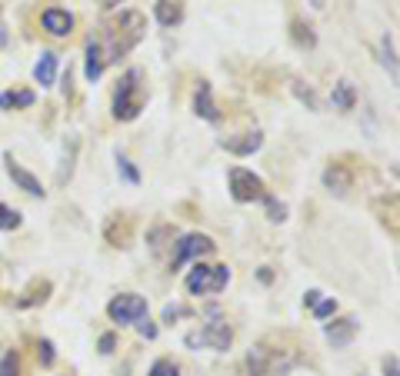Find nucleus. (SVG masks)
<instances>
[{
    "instance_id": "obj_24",
    "label": "nucleus",
    "mask_w": 400,
    "mask_h": 376,
    "mask_svg": "<svg viewBox=\"0 0 400 376\" xmlns=\"http://www.w3.org/2000/svg\"><path fill=\"white\" fill-rule=\"evenodd\" d=\"M17 373H20V360H17V353L10 350V353L0 357V376H17Z\"/></svg>"
},
{
    "instance_id": "obj_25",
    "label": "nucleus",
    "mask_w": 400,
    "mask_h": 376,
    "mask_svg": "<svg viewBox=\"0 0 400 376\" xmlns=\"http://www.w3.org/2000/svg\"><path fill=\"white\" fill-rule=\"evenodd\" d=\"M147 376H180V370H177V363L174 360H157Z\"/></svg>"
},
{
    "instance_id": "obj_6",
    "label": "nucleus",
    "mask_w": 400,
    "mask_h": 376,
    "mask_svg": "<svg viewBox=\"0 0 400 376\" xmlns=\"http://www.w3.org/2000/svg\"><path fill=\"white\" fill-rule=\"evenodd\" d=\"M107 316L114 320V323H121V327H127V323H140V320L147 316V300L137 297V293H121V297L110 300Z\"/></svg>"
},
{
    "instance_id": "obj_16",
    "label": "nucleus",
    "mask_w": 400,
    "mask_h": 376,
    "mask_svg": "<svg viewBox=\"0 0 400 376\" xmlns=\"http://www.w3.org/2000/svg\"><path fill=\"white\" fill-rule=\"evenodd\" d=\"M263 143V134L261 130H254V134H244V140H224V150H231L233 157H250V153H257Z\"/></svg>"
},
{
    "instance_id": "obj_10",
    "label": "nucleus",
    "mask_w": 400,
    "mask_h": 376,
    "mask_svg": "<svg viewBox=\"0 0 400 376\" xmlns=\"http://www.w3.org/2000/svg\"><path fill=\"white\" fill-rule=\"evenodd\" d=\"M40 24L54 37H67V33L74 31V17L67 14V10H61V7H47L44 14H40Z\"/></svg>"
},
{
    "instance_id": "obj_4",
    "label": "nucleus",
    "mask_w": 400,
    "mask_h": 376,
    "mask_svg": "<svg viewBox=\"0 0 400 376\" xmlns=\"http://www.w3.org/2000/svg\"><path fill=\"white\" fill-rule=\"evenodd\" d=\"M214 320L203 327L200 333H187V346L190 350H217V353H224V350H231V343H233V330L227 327V320H220L217 313H210Z\"/></svg>"
},
{
    "instance_id": "obj_1",
    "label": "nucleus",
    "mask_w": 400,
    "mask_h": 376,
    "mask_svg": "<svg viewBox=\"0 0 400 376\" xmlns=\"http://www.w3.org/2000/svg\"><path fill=\"white\" fill-rule=\"evenodd\" d=\"M144 33H147V20L144 14L137 10H123L121 17H114L110 24H104V33L100 37H93L100 50H104V61H117L123 57L127 50H134V47L144 40Z\"/></svg>"
},
{
    "instance_id": "obj_19",
    "label": "nucleus",
    "mask_w": 400,
    "mask_h": 376,
    "mask_svg": "<svg viewBox=\"0 0 400 376\" xmlns=\"http://www.w3.org/2000/svg\"><path fill=\"white\" fill-rule=\"evenodd\" d=\"M33 91H3L0 93V110H14V107H33Z\"/></svg>"
},
{
    "instance_id": "obj_13",
    "label": "nucleus",
    "mask_w": 400,
    "mask_h": 376,
    "mask_svg": "<svg viewBox=\"0 0 400 376\" xmlns=\"http://www.w3.org/2000/svg\"><path fill=\"white\" fill-rule=\"evenodd\" d=\"M154 17L160 27H174L184 20V0H157L154 7Z\"/></svg>"
},
{
    "instance_id": "obj_9",
    "label": "nucleus",
    "mask_w": 400,
    "mask_h": 376,
    "mask_svg": "<svg viewBox=\"0 0 400 376\" xmlns=\"http://www.w3.org/2000/svg\"><path fill=\"white\" fill-rule=\"evenodd\" d=\"M327 343L334 346V350H344V346H351V340H354L357 333V320L354 316H344V320H337V323H327Z\"/></svg>"
},
{
    "instance_id": "obj_20",
    "label": "nucleus",
    "mask_w": 400,
    "mask_h": 376,
    "mask_svg": "<svg viewBox=\"0 0 400 376\" xmlns=\"http://www.w3.org/2000/svg\"><path fill=\"white\" fill-rule=\"evenodd\" d=\"M261 203H263V207H267V217H270L274 224H284V220H287V207H284L280 200H274V196H270V194L263 196Z\"/></svg>"
},
{
    "instance_id": "obj_28",
    "label": "nucleus",
    "mask_w": 400,
    "mask_h": 376,
    "mask_svg": "<svg viewBox=\"0 0 400 376\" xmlns=\"http://www.w3.org/2000/svg\"><path fill=\"white\" fill-rule=\"evenodd\" d=\"M40 363H44V366L54 363V343H50V340H40Z\"/></svg>"
},
{
    "instance_id": "obj_7",
    "label": "nucleus",
    "mask_w": 400,
    "mask_h": 376,
    "mask_svg": "<svg viewBox=\"0 0 400 376\" xmlns=\"http://www.w3.org/2000/svg\"><path fill=\"white\" fill-rule=\"evenodd\" d=\"M214 250H217V243L210 240V237H203V233H187V237H180L177 250H174V270H180L184 263L200 260V256L214 253Z\"/></svg>"
},
{
    "instance_id": "obj_11",
    "label": "nucleus",
    "mask_w": 400,
    "mask_h": 376,
    "mask_svg": "<svg viewBox=\"0 0 400 376\" xmlns=\"http://www.w3.org/2000/svg\"><path fill=\"white\" fill-rule=\"evenodd\" d=\"M194 110H197V117H203V120H210V123L220 120V110H217V104H214V93H210V84H207V80H200L197 93H194Z\"/></svg>"
},
{
    "instance_id": "obj_22",
    "label": "nucleus",
    "mask_w": 400,
    "mask_h": 376,
    "mask_svg": "<svg viewBox=\"0 0 400 376\" xmlns=\"http://www.w3.org/2000/svg\"><path fill=\"white\" fill-rule=\"evenodd\" d=\"M117 173H121V177H123V180H127V183H140L137 166L130 164V160H127L123 153H117Z\"/></svg>"
},
{
    "instance_id": "obj_23",
    "label": "nucleus",
    "mask_w": 400,
    "mask_h": 376,
    "mask_svg": "<svg viewBox=\"0 0 400 376\" xmlns=\"http://www.w3.org/2000/svg\"><path fill=\"white\" fill-rule=\"evenodd\" d=\"M293 40H297L300 47H314V44H317L314 31H310V27H304L300 20H293Z\"/></svg>"
},
{
    "instance_id": "obj_3",
    "label": "nucleus",
    "mask_w": 400,
    "mask_h": 376,
    "mask_svg": "<svg viewBox=\"0 0 400 376\" xmlns=\"http://www.w3.org/2000/svg\"><path fill=\"white\" fill-rule=\"evenodd\" d=\"M187 290L194 293V297H214V293H220L224 286L231 283V270L227 267H207V263H197L194 270L187 273Z\"/></svg>"
},
{
    "instance_id": "obj_32",
    "label": "nucleus",
    "mask_w": 400,
    "mask_h": 376,
    "mask_svg": "<svg viewBox=\"0 0 400 376\" xmlns=\"http://www.w3.org/2000/svg\"><path fill=\"white\" fill-rule=\"evenodd\" d=\"M114 343H117V340H114V336H100V353H114Z\"/></svg>"
},
{
    "instance_id": "obj_30",
    "label": "nucleus",
    "mask_w": 400,
    "mask_h": 376,
    "mask_svg": "<svg viewBox=\"0 0 400 376\" xmlns=\"http://www.w3.org/2000/svg\"><path fill=\"white\" fill-rule=\"evenodd\" d=\"M384 376H400V363H397V357H384Z\"/></svg>"
},
{
    "instance_id": "obj_21",
    "label": "nucleus",
    "mask_w": 400,
    "mask_h": 376,
    "mask_svg": "<svg viewBox=\"0 0 400 376\" xmlns=\"http://www.w3.org/2000/svg\"><path fill=\"white\" fill-rule=\"evenodd\" d=\"M17 226H20V210L0 203V230H17Z\"/></svg>"
},
{
    "instance_id": "obj_2",
    "label": "nucleus",
    "mask_w": 400,
    "mask_h": 376,
    "mask_svg": "<svg viewBox=\"0 0 400 376\" xmlns=\"http://www.w3.org/2000/svg\"><path fill=\"white\" fill-rule=\"evenodd\" d=\"M147 104V87H144V70L140 67H130L127 74L121 77L117 84V93H114V117L123 123L137 120L140 110Z\"/></svg>"
},
{
    "instance_id": "obj_26",
    "label": "nucleus",
    "mask_w": 400,
    "mask_h": 376,
    "mask_svg": "<svg viewBox=\"0 0 400 376\" xmlns=\"http://www.w3.org/2000/svg\"><path fill=\"white\" fill-rule=\"evenodd\" d=\"M293 93H297V97H300V100H304V104H307L310 110H317V107H321L317 93L310 91V87H304V84H293Z\"/></svg>"
},
{
    "instance_id": "obj_27",
    "label": "nucleus",
    "mask_w": 400,
    "mask_h": 376,
    "mask_svg": "<svg viewBox=\"0 0 400 376\" xmlns=\"http://www.w3.org/2000/svg\"><path fill=\"white\" fill-rule=\"evenodd\" d=\"M334 313H337V303L334 300H317V306H314L317 320H327V316H334Z\"/></svg>"
},
{
    "instance_id": "obj_33",
    "label": "nucleus",
    "mask_w": 400,
    "mask_h": 376,
    "mask_svg": "<svg viewBox=\"0 0 400 376\" xmlns=\"http://www.w3.org/2000/svg\"><path fill=\"white\" fill-rule=\"evenodd\" d=\"M317 300H321V290H310L307 297H304V303H307L310 310H314V306H317Z\"/></svg>"
},
{
    "instance_id": "obj_35",
    "label": "nucleus",
    "mask_w": 400,
    "mask_h": 376,
    "mask_svg": "<svg viewBox=\"0 0 400 376\" xmlns=\"http://www.w3.org/2000/svg\"><path fill=\"white\" fill-rule=\"evenodd\" d=\"M104 3H110V7H114V3H121V0H104Z\"/></svg>"
},
{
    "instance_id": "obj_8",
    "label": "nucleus",
    "mask_w": 400,
    "mask_h": 376,
    "mask_svg": "<svg viewBox=\"0 0 400 376\" xmlns=\"http://www.w3.org/2000/svg\"><path fill=\"white\" fill-rule=\"evenodd\" d=\"M3 164H7V177H10V180H14L17 187L24 190V194H31V196H44V194H47V190H44V183L37 180V177H33L31 170H24V166L17 164V160L10 157V153L3 157Z\"/></svg>"
},
{
    "instance_id": "obj_31",
    "label": "nucleus",
    "mask_w": 400,
    "mask_h": 376,
    "mask_svg": "<svg viewBox=\"0 0 400 376\" xmlns=\"http://www.w3.org/2000/svg\"><path fill=\"white\" fill-rule=\"evenodd\" d=\"M184 313H187L184 306H167V310H164V320L170 323V320H177V316H184Z\"/></svg>"
},
{
    "instance_id": "obj_34",
    "label": "nucleus",
    "mask_w": 400,
    "mask_h": 376,
    "mask_svg": "<svg viewBox=\"0 0 400 376\" xmlns=\"http://www.w3.org/2000/svg\"><path fill=\"white\" fill-rule=\"evenodd\" d=\"M310 7H314V10H323V7H327V0H310Z\"/></svg>"
},
{
    "instance_id": "obj_18",
    "label": "nucleus",
    "mask_w": 400,
    "mask_h": 376,
    "mask_svg": "<svg viewBox=\"0 0 400 376\" xmlns=\"http://www.w3.org/2000/svg\"><path fill=\"white\" fill-rule=\"evenodd\" d=\"M380 61H384V67L390 70V77L394 80H400V57H397V50H394V37L390 33H384V40H380Z\"/></svg>"
},
{
    "instance_id": "obj_17",
    "label": "nucleus",
    "mask_w": 400,
    "mask_h": 376,
    "mask_svg": "<svg viewBox=\"0 0 400 376\" xmlns=\"http://www.w3.org/2000/svg\"><path fill=\"white\" fill-rule=\"evenodd\" d=\"M330 104L337 107V110H354L357 107V91L351 80H340V84H334V91H330Z\"/></svg>"
},
{
    "instance_id": "obj_14",
    "label": "nucleus",
    "mask_w": 400,
    "mask_h": 376,
    "mask_svg": "<svg viewBox=\"0 0 400 376\" xmlns=\"http://www.w3.org/2000/svg\"><path fill=\"white\" fill-rule=\"evenodd\" d=\"M33 80L40 84V87H54V80H57V54H40V61L33 63Z\"/></svg>"
},
{
    "instance_id": "obj_5",
    "label": "nucleus",
    "mask_w": 400,
    "mask_h": 376,
    "mask_svg": "<svg viewBox=\"0 0 400 376\" xmlns=\"http://www.w3.org/2000/svg\"><path fill=\"white\" fill-rule=\"evenodd\" d=\"M227 180H231V196L237 203H254V200H263V196H267L263 180L254 170H247V166H233L231 173H227Z\"/></svg>"
},
{
    "instance_id": "obj_15",
    "label": "nucleus",
    "mask_w": 400,
    "mask_h": 376,
    "mask_svg": "<svg viewBox=\"0 0 400 376\" xmlns=\"http://www.w3.org/2000/svg\"><path fill=\"white\" fill-rule=\"evenodd\" d=\"M104 67H107V61H104V50H100V44L91 37V44H87V63H84V74H87V80H91V84H97V80L104 77Z\"/></svg>"
},
{
    "instance_id": "obj_12",
    "label": "nucleus",
    "mask_w": 400,
    "mask_h": 376,
    "mask_svg": "<svg viewBox=\"0 0 400 376\" xmlns=\"http://www.w3.org/2000/svg\"><path fill=\"white\" fill-rule=\"evenodd\" d=\"M351 183H354V177H351V170L344 164H330L327 170H323V187L327 190H334V194H347L351 190Z\"/></svg>"
},
{
    "instance_id": "obj_29",
    "label": "nucleus",
    "mask_w": 400,
    "mask_h": 376,
    "mask_svg": "<svg viewBox=\"0 0 400 376\" xmlns=\"http://www.w3.org/2000/svg\"><path fill=\"white\" fill-rule=\"evenodd\" d=\"M137 330H140V336H147V340H154V336H157V327L151 323V320H147V316H144V320L137 323Z\"/></svg>"
}]
</instances>
